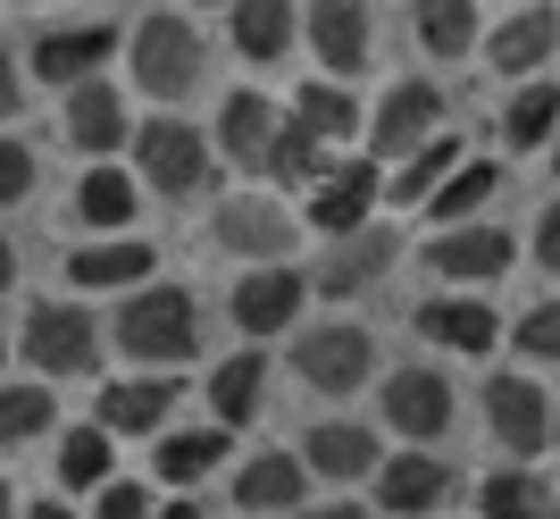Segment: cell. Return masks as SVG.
Masks as SVG:
<instances>
[{
	"instance_id": "bcb514c9",
	"label": "cell",
	"mask_w": 560,
	"mask_h": 519,
	"mask_svg": "<svg viewBox=\"0 0 560 519\" xmlns=\"http://www.w3.org/2000/svg\"><path fill=\"white\" fill-rule=\"evenodd\" d=\"M151 519H201V511H192V503H167V511H151Z\"/></svg>"
},
{
	"instance_id": "7dc6e473",
	"label": "cell",
	"mask_w": 560,
	"mask_h": 519,
	"mask_svg": "<svg viewBox=\"0 0 560 519\" xmlns=\"http://www.w3.org/2000/svg\"><path fill=\"white\" fill-rule=\"evenodd\" d=\"M0 519H18V495H9V477H0Z\"/></svg>"
},
{
	"instance_id": "d6986e66",
	"label": "cell",
	"mask_w": 560,
	"mask_h": 519,
	"mask_svg": "<svg viewBox=\"0 0 560 519\" xmlns=\"http://www.w3.org/2000/svg\"><path fill=\"white\" fill-rule=\"evenodd\" d=\"M302 486H310L302 452H259L234 470V511H302Z\"/></svg>"
},
{
	"instance_id": "7bdbcfd3",
	"label": "cell",
	"mask_w": 560,
	"mask_h": 519,
	"mask_svg": "<svg viewBox=\"0 0 560 519\" xmlns=\"http://www.w3.org/2000/svg\"><path fill=\"white\" fill-rule=\"evenodd\" d=\"M293 519H369V511H360V503H318V511H310V503H302Z\"/></svg>"
},
{
	"instance_id": "f546056e",
	"label": "cell",
	"mask_w": 560,
	"mask_h": 519,
	"mask_svg": "<svg viewBox=\"0 0 560 519\" xmlns=\"http://www.w3.org/2000/svg\"><path fill=\"white\" fill-rule=\"evenodd\" d=\"M109 470H117V452H109V427H101V419L59 436V486H68V495H101Z\"/></svg>"
},
{
	"instance_id": "3957f363",
	"label": "cell",
	"mask_w": 560,
	"mask_h": 519,
	"mask_svg": "<svg viewBox=\"0 0 560 519\" xmlns=\"http://www.w3.org/2000/svg\"><path fill=\"white\" fill-rule=\"evenodd\" d=\"M126 59H135V84L160 109H176V101L201 84V34H192V18H142L135 34H126Z\"/></svg>"
},
{
	"instance_id": "ba28073f",
	"label": "cell",
	"mask_w": 560,
	"mask_h": 519,
	"mask_svg": "<svg viewBox=\"0 0 560 519\" xmlns=\"http://www.w3.org/2000/svg\"><path fill=\"white\" fill-rule=\"evenodd\" d=\"M385 427L394 436H410V445H435L452 427V385L444 369H394L385 378Z\"/></svg>"
},
{
	"instance_id": "484cf974",
	"label": "cell",
	"mask_w": 560,
	"mask_h": 519,
	"mask_svg": "<svg viewBox=\"0 0 560 519\" xmlns=\"http://www.w3.org/2000/svg\"><path fill=\"white\" fill-rule=\"evenodd\" d=\"M226 9H234V50L243 59L268 68V59L293 50V0H226Z\"/></svg>"
},
{
	"instance_id": "5b68a950",
	"label": "cell",
	"mask_w": 560,
	"mask_h": 519,
	"mask_svg": "<svg viewBox=\"0 0 560 519\" xmlns=\"http://www.w3.org/2000/svg\"><path fill=\"white\" fill-rule=\"evenodd\" d=\"M369 360H376V335L351 327V319L310 327L302 344H293V369H302V385H318V394H360V385H369Z\"/></svg>"
},
{
	"instance_id": "9a60e30c",
	"label": "cell",
	"mask_w": 560,
	"mask_h": 519,
	"mask_svg": "<svg viewBox=\"0 0 560 519\" xmlns=\"http://www.w3.org/2000/svg\"><path fill=\"white\" fill-rule=\"evenodd\" d=\"M68 142L75 151H84V160H109L117 142H135V126H126V101L109 93V84H93V76H84V84H68Z\"/></svg>"
},
{
	"instance_id": "8992f818",
	"label": "cell",
	"mask_w": 560,
	"mask_h": 519,
	"mask_svg": "<svg viewBox=\"0 0 560 519\" xmlns=\"http://www.w3.org/2000/svg\"><path fill=\"white\" fill-rule=\"evenodd\" d=\"M210 235L226 243L234 260H284L293 252V210L284 201H268V193H234V201H218V218H210Z\"/></svg>"
},
{
	"instance_id": "8fae6325",
	"label": "cell",
	"mask_w": 560,
	"mask_h": 519,
	"mask_svg": "<svg viewBox=\"0 0 560 519\" xmlns=\"http://www.w3.org/2000/svg\"><path fill=\"white\" fill-rule=\"evenodd\" d=\"M293 319H302V268L268 260V268H252L234 285V327L243 335H284Z\"/></svg>"
},
{
	"instance_id": "4fadbf2b",
	"label": "cell",
	"mask_w": 560,
	"mask_h": 519,
	"mask_svg": "<svg viewBox=\"0 0 560 519\" xmlns=\"http://www.w3.org/2000/svg\"><path fill=\"white\" fill-rule=\"evenodd\" d=\"M511 227H452V235H435L427 243V268L435 277H460V285H486V277H502L511 268Z\"/></svg>"
},
{
	"instance_id": "7a4b0ae2",
	"label": "cell",
	"mask_w": 560,
	"mask_h": 519,
	"mask_svg": "<svg viewBox=\"0 0 560 519\" xmlns=\"http://www.w3.org/2000/svg\"><path fill=\"white\" fill-rule=\"evenodd\" d=\"M101 319L84 302H34V319L18 327V353L34 360V378H93L101 369Z\"/></svg>"
},
{
	"instance_id": "74e56055",
	"label": "cell",
	"mask_w": 560,
	"mask_h": 519,
	"mask_svg": "<svg viewBox=\"0 0 560 519\" xmlns=\"http://www.w3.org/2000/svg\"><path fill=\"white\" fill-rule=\"evenodd\" d=\"M511 344H518L527 360H560V293H552V302H536L527 319H518V335H511Z\"/></svg>"
},
{
	"instance_id": "ab89813d",
	"label": "cell",
	"mask_w": 560,
	"mask_h": 519,
	"mask_svg": "<svg viewBox=\"0 0 560 519\" xmlns=\"http://www.w3.org/2000/svg\"><path fill=\"white\" fill-rule=\"evenodd\" d=\"M93 519H151V495H142V486H117V477H109V486L93 495Z\"/></svg>"
},
{
	"instance_id": "d6a6232c",
	"label": "cell",
	"mask_w": 560,
	"mask_h": 519,
	"mask_svg": "<svg viewBox=\"0 0 560 519\" xmlns=\"http://www.w3.org/2000/svg\"><path fill=\"white\" fill-rule=\"evenodd\" d=\"M493 185H502V168H493V160H460L444 185L427 193V210L444 218V227H460V218H477V210L493 201Z\"/></svg>"
},
{
	"instance_id": "e0dca14e",
	"label": "cell",
	"mask_w": 560,
	"mask_h": 519,
	"mask_svg": "<svg viewBox=\"0 0 560 519\" xmlns=\"http://www.w3.org/2000/svg\"><path fill=\"white\" fill-rule=\"evenodd\" d=\"M435 126H444V93L410 76V84L385 93V109H376V126H369V151H419Z\"/></svg>"
},
{
	"instance_id": "60d3db41",
	"label": "cell",
	"mask_w": 560,
	"mask_h": 519,
	"mask_svg": "<svg viewBox=\"0 0 560 519\" xmlns=\"http://www.w3.org/2000/svg\"><path fill=\"white\" fill-rule=\"evenodd\" d=\"M18 101H25V68L0 50V118H18Z\"/></svg>"
},
{
	"instance_id": "4316f807",
	"label": "cell",
	"mask_w": 560,
	"mask_h": 519,
	"mask_svg": "<svg viewBox=\"0 0 560 519\" xmlns=\"http://www.w3.org/2000/svg\"><path fill=\"white\" fill-rule=\"evenodd\" d=\"M410 34H419L427 59H460V50H477V0H419Z\"/></svg>"
},
{
	"instance_id": "5bb4252c",
	"label": "cell",
	"mask_w": 560,
	"mask_h": 519,
	"mask_svg": "<svg viewBox=\"0 0 560 519\" xmlns=\"http://www.w3.org/2000/svg\"><path fill=\"white\" fill-rule=\"evenodd\" d=\"M394 227H351V235L327 243V260H318V293H360V285H376L385 268H394Z\"/></svg>"
},
{
	"instance_id": "b9f144b4",
	"label": "cell",
	"mask_w": 560,
	"mask_h": 519,
	"mask_svg": "<svg viewBox=\"0 0 560 519\" xmlns=\"http://www.w3.org/2000/svg\"><path fill=\"white\" fill-rule=\"evenodd\" d=\"M536 268H560V201L544 210V227H536Z\"/></svg>"
},
{
	"instance_id": "52a82bcc",
	"label": "cell",
	"mask_w": 560,
	"mask_h": 519,
	"mask_svg": "<svg viewBox=\"0 0 560 519\" xmlns=\"http://www.w3.org/2000/svg\"><path fill=\"white\" fill-rule=\"evenodd\" d=\"M486 427H493V445L511 452V461H536V452L552 445V402H544V385L493 378L486 385Z\"/></svg>"
},
{
	"instance_id": "d590c367",
	"label": "cell",
	"mask_w": 560,
	"mask_h": 519,
	"mask_svg": "<svg viewBox=\"0 0 560 519\" xmlns=\"http://www.w3.org/2000/svg\"><path fill=\"white\" fill-rule=\"evenodd\" d=\"M552 135H560V93L552 84H527V93L502 109V142H511V151H544Z\"/></svg>"
},
{
	"instance_id": "30bf717a",
	"label": "cell",
	"mask_w": 560,
	"mask_h": 519,
	"mask_svg": "<svg viewBox=\"0 0 560 519\" xmlns=\"http://www.w3.org/2000/svg\"><path fill=\"white\" fill-rule=\"evenodd\" d=\"M376 201H385V176H376L369 160H343L310 185V227H318V235H351V227H369Z\"/></svg>"
},
{
	"instance_id": "83f0119b",
	"label": "cell",
	"mask_w": 560,
	"mask_h": 519,
	"mask_svg": "<svg viewBox=\"0 0 560 519\" xmlns=\"http://www.w3.org/2000/svg\"><path fill=\"white\" fill-rule=\"evenodd\" d=\"M477 511L486 519H560V495L536 470H493L486 486H477Z\"/></svg>"
},
{
	"instance_id": "603a6c76",
	"label": "cell",
	"mask_w": 560,
	"mask_h": 519,
	"mask_svg": "<svg viewBox=\"0 0 560 519\" xmlns=\"http://www.w3.org/2000/svg\"><path fill=\"white\" fill-rule=\"evenodd\" d=\"M419 335H435L444 353H493L502 319L486 302H468V293H435V302H419Z\"/></svg>"
},
{
	"instance_id": "8d00e7d4",
	"label": "cell",
	"mask_w": 560,
	"mask_h": 519,
	"mask_svg": "<svg viewBox=\"0 0 560 519\" xmlns=\"http://www.w3.org/2000/svg\"><path fill=\"white\" fill-rule=\"evenodd\" d=\"M293 118H302L318 142L360 135V109H351V93H343V84H302V93H293Z\"/></svg>"
},
{
	"instance_id": "6da1fadb",
	"label": "cell",
	"mask_w": 560,
	"mask_h": 519,
	"mask_svg": "<svg viewBox=\"0 0 560 519\" xmlns=\"http://www.w3.org/2000/svg\"><path fill=\"white\" fill-rule=\"evenodd\" d=\"M109 344L126 360H142V369H185L201 353V310H192L185 285H135L126 310H117V327H109Z\"/></svg>"
},
{
	"instance_id": "cb8c5ba5",
	"label": "cell",
	"mask_w": 560,
	"mask_h": 519,
	"mask_svg": "<svg viewBox=\"0 0 560 519\" xmlns=\"http://www.w3.org/2000/svg\"><path fill=\"white\" fill-rule=\"evenodd\" d=\"M552 43H560V18L552 9H518V18H502L486 34V59L502 76H527V68H544V59H552Z\"/></svg>"
},
{
	"instance_id": "7c38bea8",
	"label": "cell",
	"mask_w": 560,
	"mask_h": 519,
	"mask_svg": "<svg viewBox=\"0 0 560 519\" xmlns=\"http://www.w3.org/2000/svg\"><path fill=\"white\" fill-rule=\"evenodd\" d=\"M167 411H176V369H151V378L101 385V427H109V436H160Z\"/></svg>"
},
{
	"instance_id": "681fc988",
	"label": "cell",
	"mask_w": 560,
	"mask_h": 519,
	"mask_svg": "<svg viewBox=\"0 0 560 519\" xmlns=\"http://www.w3.org/2000/svg\"><path fill=\"white\" fill-rule=\"evenodd\" d=\"M552 452H560V402H552Z\"/></svg>"
},
{
	"instance_id": "7402d4cb",
	"label": "cell",
	"mask_w": 560,
	"mask_h": 519,
	"mask_svg": "<svg viewBox=\"0 0 560 519\" xmlns=\"http://www.w3.org/2000/svg\"><path fill=\"white\" fill-rule=\"evenodd\" d=\"M277 126H284V109H268L259 93H226V109H218V151H226L234 168H259V176H268Z\"/></svg>"
},
{
	"instance_id": "1f68e13d",
	"label": "cell",
	"mask_w": 560,
	"mask_h": 519,
	"mask_svg": "<svg viewBox=\"0 0 560 519\" xmlns=\"http://www.w3.org/2000/svg\"><path fill=\"white\" fill-rule=\"evenodd\" d=\"M452 168H460V135H427L419 151H401V168H394V185H385V193H394V201H419V210H427V193L444 185Z\"/></svg>"
},
{
	"instance_id": "277c9868",
	"label": "cell",
	"mask_w": 560,
	"mask_h": 519,
	"mask_svg": "<svg viewBox=\"0 0 560 519\" xmlns=\"http://www.w3.org/2000/svg\"><path fill=\"white\" fill-rule=\"evenodd\" d=\"M135 160H142V185L167 193V201H185V193L210 185V135L185 126V118H167V109L151 126H135Z\"/></svg>"
},
{
	"instance_id": "ac0fdd59",
	"label": "cell",
	"mask_w": 560,
	"mask_h": 519,
	"mask_svg": "<svg viewBox=\"0 0 560 519\" xmlns=\"http://www.w3.org/2000/svg\"><path fill=\"white\" fill-rule=\"evenodd\" d=\"M135 210H142V176H126V168H109V160H93L75 176V218H84L93 235H126Z\"/></svg>"
},
{
	"instance_id": "4dcf8cb0",
	"label": "cell",
	"mask_w": 560,
	"mask_h": 519,
	"mask_svg": "<svg viewBox=\"0 0 560 519\" xmlns=\"http://www.w3.org/2000/svg\"><path fill=\"white\" fill-rule=\"evenodd\" d=\"M259 385H268V360L259 353H234V360H218L210 369V411H218V427H243L259 411Z\"/></svg>"
},
{
	"instance_id": "836d02e7",
	"label": "cell",
	"mask_w": 560,
	"mask_h": 519,
	"mask_svg": "<svg viewBox=\"0 0 560 519\" xmlns=\"http://www.w3.org/2000/svg\"><path fill=\"white\" fill-rule=\"evenodd\" d=\"M268 176H277V185H318V176H327V142L310 135L293 109H284L277 142H268Z\"/></svg>"
},
{
	"instance_id": "c3c4849f",
	"label": "cell",
	"mask_w": 560,
	"mask_h": 519,
	"mask_svg": "<svg viewBox=\"0 0 560 519\" xmlns=\"http://www.w3.org/2000/svg\"><path fill=\"white\" fill-rule=\"evenodd\" d=\"M544 151H552V176H560V135H552V142H544Z\"/></svg>"
},
{
	"instance_id": "d4e9b609",
	"label": "cell",
	"mask_w": 560,
	"mask_h": 519,
	"mask_svg": "<svg viewBox=\"0 0 560 519\" xmlns=\"http://www.w3.org/2000/svg\"><path fill=\"white\" fill-rule=\"evenodd\" d=\"M310 477H369L385 452H376L369 427H351V419H327V427H310V445H302Z\"/></svg>"
},
{
	"instance_id": "ee69618b",
	"label": "cell",
	"mask_w": 560,
	"mask_h": 519,
	"mask_svg": "<svg viewBox=\"0 0 560 519\" xmlns=\"http://www.w3.org/2000/svg\"><path fill=\"white\" fill-rule=\"evenodd\" d=\"M18 519H75V511H68V503H25Z\"/></svg>"
},
{
	"instance_id": "2e32d148",
	"label": "cell",
	"mask_w": 560,
	"mask_h": 519,
	"mask_svg": "<svg viewBox=\"0 0 560 519\" xmlns=\"http://www.w3.org/2000/svg\"><path fill=\"white\" fill-rule=\"evenodd\" d=\"M444 495H452V470L435 461V452H394V461H376V503H385L394 519L435 511Z\"/></svg>"
},
{
	"instance_id": "9c48e42d",
	"label": "cell",
	"mask_w": 560,
	"mask_h": 519,
	"mask_svg": "<svg viewBox=\"0 0 560 519\" xmlns=\"http://www.w3.org/2000/svg\"><path fill=\"white\" fill-rule=\"evenodd\" d=\"M151 243L135 235H93V243H75L68 252V285L75 293H135V285H151Z\"/></svg>"
},
{
	"instance_id": "f35d334b",
	"label": "cell",
	"mask_w": 560,
	"mask_h": 519,
	"mask_svg": "<svg viewBox=\"0 0 560 519\" xmlns=\"http://www.w3.org/2000/svg\"><path fill=\"white\" fill-rule=\"evenodd\" d=\"M25 193H34V151L18 135H0V210H18Z\"/></svg>"
},
{
	"instance_id": "44dd1931",
	"label": "cell",
	"mask_w": 560,
	"mask_h": 519,
	"mask_svg": "<svg viewBox=\"0 0 560 519\" xmlns=\"http://www.w3.org/2000/svg\"><path fill=\"white\" fill-rule=\"evenodd\" d=\"M109 50H117V25H68V34L34 43V76L43 84H84L93 68H109Z\"/></svg>"
},
{
	"instance_id": "f907efd6",
	"label": "cell",
	"mask_w": 560,
	"mask_h": 519,
	"mask_svg": "<svg viewBox=\"0 0 560 519\" xmlns=\"http://www.w3.org/2000/svg\"><path fill=\"white\" fill-rule=\"evenodd\" d=\"M0 360H9V335H0Z\"/></svg>"
},
{
	"instance_id": "f6af8a7d",
	"label": "cell",
	"mask_w": 560,
	"mask_h": 519,
	"mask_svg": "<svg viewBox=\"0 0 560 519\" xmlns=\"http://www.w3.org/2000/svg\"><path fill=\"white\" fill-rule=\"evenodd\" d=\"M18 285V252H9V235H0V293Z\"/></svg>"
},
{
	"instance_id": "e575fe53",
	"label": "cell",
	"mask_w": 560,
	"mask_h": 519,
	"mask_svg": "<svg viewBox=\"0 0 560 519\" xmlns=\"http://www.w3.org/2000/svg\"><path fill=\"white\" fill-rule=\"evenodd\" d=\"M50 419H59V402H50L43 378L0 385V445H34V436H50Z\"/></svg>"
},
{
	"instance_id": "f1b7e54d",
	"label": "cell",
	"mask_w": 560,
	"mask_h": 519,
	"mask_svg": "<svg viewBox=\"0 0 560 519\" xmlns=\"http://www.w3.org/2000/svg\"><path fill=\"white\" fill-rule=\"evenodd\" d=\"M226 461V427H160V477L167 486H192Z\"/></svg>"
},
{
	"instance_id": "ffe728a7",
	"label": "cell",
	"mask_w": 560,
	"mask_h": 519,
	"mask_svg": "<svg viewBox=\"0 0 560 519\" xmlns=\"http://www.w3.org/2000/svg\"><path fill=\"white\" fill-rule=\"evenodd\" d=\"M310 43L335 76L369 68V0H310Z\"/></svg>"
}]
</instances>
